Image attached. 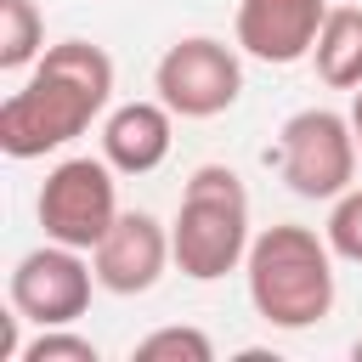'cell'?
Returning <instances> with one entry per match:
<instances>
[{"label": "cell", "mask_w": 362, "mask_h": 362, "mask_svg": "<svg viewBox=\"0 0 362 362\" xmlns=\"http://www.w3.org/2000/svg\"><path fill=\"white\" fill-rule=\"evenodd\" d=\"M113 102V57L90 40H57L28 68L23 90L0 102L6 158H45L85 136Z\"/></svg>", "instance_id": "obj_1"}, {"label": "cell", "mask_w": 362, "mask_h": 362, "mask_svg": "<svg viewBox=\"0 0 362 362\" xmlns=\"http://www.w3.org/2000/svg\"><path fill=\"white\" fill-rule=\"evenodd\" d=\"M334 243L328 232H311L300 221H277L266 232H255L249 260H243V283H249V305L260 322L272 328H317L334 311Z\"/></svg>", "instance_id": "obj_2"}, {"label": "cell", "mask_w": 362, "mask_h": 362, "mask_svg": "<svg viewBox=\"0 0 362 362\" xmlns=\"http://www.w3.org/2000/svg\"><path fill=\"white\" fill-rule=\"evenodd\" d=\"M175 243V272L192 283H215L249 260V192L243 175L226 164H198L181 187V209L170 221Z\"/></svg>", "instance_id": "obj_3"}, {"label": "cell", "mask_w": 362, "mask_h": 362, "mask_svg": "<svg viewBox=\"0 0 362 362\" xmlns=\"http://www.w3.org/2000/svg\"><path fill=\"white\" fill-rule=\"evenodd\" d=\"M356 130H351V113H334V107H300L283 119L277 130V175L294 198H311V204H334L339 192L356 187Z\"/></svg>", "instance_id": "obj_4"}, {"label": "cell", "mask_w": 362, "mask_h": 362, "mask_svg": "<svg viewBox=\"0 0 362 362\" xmlns=\"http://www.w3.org/2000/svg\"><path fill=\"white\" fill-rule=\"evenodd\" d=\"M119 170L107 158H62L45 170L40 181V198H34V215L45 226L51 243H68V249H96L107 238V226L119 221Z\"/></svg>", "instance_id": "obj_5"}, {"label": "cell", "mask_w": 362, "mask_h": 362, "mask_svg": "<svg viewBox=\"0 0 362 362\" xmlns=\"http://www.w3.org/2000/svg\"><path fill=\"white\" fill-rule=\"evenodd\" d=\"M153 90L175 119H215L243 96V57L238 40H215V34H187L175 40L158 68H153Z\"/></svg>", "instance_id": "obj_6"}, {"label": "cell", "mask_w": 362, "mask_h": 362, "mask_svg": "<svg viewBox=\"0 0 362 362\" xmlns=\"http://www.w3.org/2000/svg\"><path fill=\"white\" fill-rule=\"evenodd\" d=\"M90 288H96V266L85 260V249H68L51 238L40 249H28L6 283L11 311H23V322H40V328L79 322L90 311Z\"/></svg>", "instance_id": "obj_7"}, {"label": "cell", "mask_w": 362, "mask_h": 362, "mask_svg": "<svg viewBox=\"0 0 362 362\" xmlns=\"http://www.w3.org/2000/svg\"><path fill=\"white\" fill-rule=\"evenodd\" d=\"M90 266H96V288H107V294H147L175 266L170 226L158 215H147V209H119L107 238L90 249Z\"/></svg>", "instance_id": "obj_8"}, {"label": "cell", "mask_w": 362, "mask_h": 362, "mask_svg": "<svg viewBox=\"0 0 362 362\" xmlns=\"http://www.w3.org/2000/svg\"><path fill=\"white\" fill-rule=\"evenodd\" d=\"M322 17H328V0H238L232 40H238L243 57L288 68V62L311 57Z\"/></svg>", "instance_id": "obj_9"}, {"label": "cell", "mask_w": 362, "mask_h": 362, "mask_svg": "<svg viewBox=\"0 0 362 362\" xmlns=\"http://www.w3.org/2000/svg\"><path fill=\"white\" fill-rule=\"evenodd\" d=\"M175 141V113L153 96V102H119L102 119V158L119 175H153L170 158Z\"/></svg>", "instance_id": "obj_10"}, {"label": "cell", "mask_w": 362, "mask_h": 362, "mask_svg": "<svg viewBox=\"0 0 362 362\" xmlns=\"http://www.w3.org/2000/svg\"><path fill=\"white\" fill-rule=\"evenodd\" d=\"M311 68L328 90H356L362 85V6H328L322 34L311 45Z\"/></svg>", "instance_id": "obj_11"}, {"label": "cell", "mask_w": 362, "mask_h": 362, "mask_svg": "<svg viewBox=\"0 0 362 362\" xmlns=\"http://www.w3.org/2000/svg\"><path fill=\"white\" fill-rule=\"evenodd\" d=\"M45 57V11L34 0H0V68L23 74Z\"/></svg>", "instance_id": "obj_12"}, {"label": "cell", "mask_w": 362, "mask_h": 362, "mask_svg": "<svg viewBox=\"0 0 362 362\" xmlns=\"http://www.w3.org/2000/svg\"><path fill=\"white\" fill-rule=\"evenodd\" d=\"M130 356H136V362H215V339H209L204 328L170 322V328H153L147 339H136Z\"/></svg>", "instance_id": "obj_13"}, {"label": "cell", "mask_w": 362, "mask_h": 362, "mask_svg": "<svg viewBox=\"0 0 362 362\" xmlns=\"http://www.w3.org/2000/svg\"><path fill=\"white\" fill-rule=\"evenodd\" d=\"M17 362H96V339L74 334V322H62V328H40V334L17 351Z\"/></svg>", "instance_id": "obj_14"}, {"label": "cell", "mask_w": 362, "mask_h": 362, "mask_svg": "<svg viewBox=\"0 0 362 362\" xmlns=\"http://www.w3.org/2000/svg\"><path fill=\"white\" fill-rule=\"evenodd\" d=\"M328 243H334V255L339 260H351V266H362V187H351V192H339L334 198V209H328Z\"/></svg>", "instance_id": "obj_15"}, {"label": "cell", "mask_w": 362, "mask_h": 362, "mask_svg": "<svg viewBox=\"0 0 362 362\" xmlns=\"http://www.w3.org/2000/svg\"><path fill=\"white\" fill-rule=\"evenodd\" d=\"M351 130H356V147H362V85L351 90Z\"/></svg>", "instance_id": "obj_16"}, {"label": "cell", "mask_w": 362, "mask_h": 362, "mask_svg": "<svg viewBox=\"0 0 362 362\" xmlns=\"http://www.w3.org/2000/svg\"><path fill=\"white\" fill-rule=\"evenodd\" d=\"M351 356H356V362H362V339H356V345H351Z\"/></svg>", "instance_id": "obj_17"}]
</instances>
